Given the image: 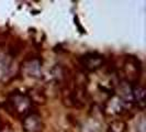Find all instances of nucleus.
I'll use <instances>...</instances> for the list:
<instances>
[{
  "instance_id": "nucleus-7",
  "label": "nucleus",
  "mask_w": 146,
  "mask_h": 132,
  "mask_svg": "<svg viewBox=\"0 0 146 132\" xmlns=\"http://www.w3.org/2000/svg\"><path fill=\"white\" fill-rule=\"evenodd\" d=\"M125 103L117 96L111 97L109 101L106 103V110L109 112L110 115H119L122 112V110H124Z\"/></svg>"
},
{
  "instance_id": "nucleus-2",
  "label": "nucleus",
  "mask_w": 146,
  "mask_h": 132,
  "mask_svg": "<svg viewBox=\"0 0 146 132\" xmlns=\"http://www.w3.org/2000/svg\"><path fill=\"white\" fill-rule=\"evenodd\" d=\"M79 64L87 72H96L104 63V56L98 52H89L79 57Z\"/></svg>"
},
{
  "instance_id": "nucleus-4",
  "label": "nucleus",
  "mask_w": 146,
  "mask_h": 132,
  "mask_svg": "<svg viewBox=\"0 0 146 132\" xmlns=\"http://www.w3.org/2000/svg\"><path fill=\"white\" fill-rule=\"evenodd\" d=\"M124 71L125 74L130 77L129 83L131 84L133 81H136L137 77H139V74H141V65H139V61L136 59H134L133 56L129 57L126 59L124 64Z\"/></svg>"
},
{
  "instance_id": "nucleus-9",
  "label": "nucleus",
  "mask_w": 146,
  "mask_h": 132,
  "mask_svg": "<svg viewBox=\"0 0 146 132\" xmlns=\"http://www.w3.org/2000/svg\"><path fill=\"white\" fill-rule=\"evenodd\" d=\"M9 66H10L9 59L3 56V55H0V79L8 73Z\"/></svg>"
},
{
  "instance_id": "nucleus-3",
  "label": "nucleus",
  "mask_w": 146,
  "mask_h": 132,
  "mask_svg": "<svg viewBox=\"0 0 146 132\" xmlns=\"http://www.w3.org/2000/svg\"><path fill=\"white\" fill-rule=\"evenodd\" d=\"M22 128L25 132H41L43 129L42 117L36 112L30 111L27 116L23 117Z\"/></svg>"
},
{
  "instance_id": "nucleus-5",
  "label": "nucleus",
  "mask_w": 146,
  "mask_h": 132,
  "mask_svg": "<svg viewBox=\"0 0 146 132\" xmlns=\"http://www.w3.org/2000/svg\"><path fill=\"white\" fill-rule=\"evenodd\" d=\"M41 66L42 63L37 57L27 59L23 64V71L29 77L32 78H37L41 75Z\"/></svg>"
},
{
  "instance_id": "nucleus-8",
  "label": "nucleus",
  "mask_w": 146,
  "mask_h": 132,
  "mask_svg": "<svg viewBox=\"0 0 146 132\" xmlns=\"http://www.w3.org/2000/svg\"><path fill=\"white\" fill-rule=\"evenodd\" d=\"M127 131V125L123 120H113L108 125L107 132H126Z\"/></svg>"
},
{
  "instance_id": "nucleus-10",
  "label": "nucleus",
  "mask_w": 146,
  "mask_h": 132,
  "mask_svg": "<svg viewBox=\"0 0 146 132\" xmlns=\"http://www.w3.org/2000/svg\"><path fill=\"white\" fill-rule=\"evenodd\" d=\"M0 132H10L7 127H0Z\"/></svg>"
},
{
  "instance_id": "nucleus-1",
  "label": "nucleus",
  "mask_w": 146,
  "mask_h": 132,
  "mask_svg": "<svg viewBox=\"0 0 146 132\" xmlns=\"http://www.w3.org/2000/svg\"><path fill=\"white\" fill-rule=\"evenodd\" d=\"M7 105L8 108L12 110L13 115L18 117H24L31 111L32 101L28 95L19 91H13L8 96Z\"/></svg>"
},
{
  "instance_id": "nucleus-6",
  "label": "nucleus",
  "mask_w": 146,
  "mask_h": 132,
  "mask_svg": "<svg viewBox=\"0 0 146 132\" xmlns=\"http://www.w3.org/2000/svg\"><path fill=\"white\" fill-rule=\"evenodd\" d=\"M132 97H133V105L137 106L139 109L145 108V88L139 84H133L132 87Z\"/></svg>"
}]
</instances>
